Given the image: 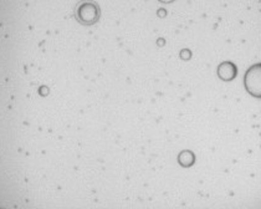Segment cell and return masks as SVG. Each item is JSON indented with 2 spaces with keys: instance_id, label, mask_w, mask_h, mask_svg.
<instances>
[{
  "instance_id": "cell-2",
  "label": "cell",
  "mask_w": 261,
  "mask_h": 209,
  "mask_svg": "<svg viewBox=\"0 0 261 209\" xmlns=\"http://www.w3.org/2000/svg\"><path fill=\"white\" fill-rule=\"evenodd\" d=\"M77 16L85 24H93L95 21H97L98 16H100V10L95 3L87 2L80 5L77 10Z\"/></svg>"
},
{
  "instance_id": "cell-3",
  "label": "cell",
  "mask_w": 261,
  "mask_h": 209,
  "mask_svg": "<svg viewBox=\"0 0 261 209\" xmlns=\"http://www.w3.org/2000/svg\"><path fill=\"white\" fill-rule=\"evenodd\" d=\"M218 75L223 81L234 80L238 75L237 65L231 63V61H225V63L220 64L219 67H218Z\"/></svg>"
},
{
  "instance_id": "cell-4",
  "label": "cell",
  "mask_w": 261,
  "mask_h": 209,
  "mask_svg": "<svg viewBox=\"0 0 261 209\" xmlns=\"http://www.w3.org/2000/svg\"><path fill=\"white\" fill-rule=\"evenodd\" d=\"M160 2H162V3H172V2H174V0H160Z\"/></svg>"
},
{
  "instance_id": "cell-1",
  "label": "cell",
  "mask_w": 261,
  "mask_h": 209,
  "mask_svg": "<svg viewBox=\"0 0 261 209\" xmlns=\"http://www.w3.org/2000/svg\"><path fill=\"white\" fill-rule=\"evenodd\" d=\"M245 87L254 97L261 98V64L252 65L245 75Z\"/></svg>"
}]
</instances>
